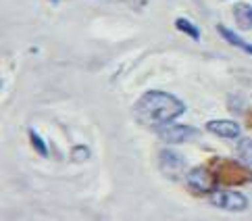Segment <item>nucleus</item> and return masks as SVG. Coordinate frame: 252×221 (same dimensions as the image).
<instances>
[{"label":"nucleus","mask_w":252,"mask_h":221,"mask_svg":"<svg viewBox=\"0 0 252 221\" xmlns=\"http://www.w3.org/2000/svg\"><path fill=\"white\" fill-rule=\"evenodd\" d=\"M175 28L179 32H184L186 36H190L192 40H200V30H198V25L192 23L190 19H186V17H177V19H175Z\"/></svg>","instance_id":"1a4fd4ad"},{"label":"nucleus","mask_w":252,"mask_h":221,"mask_svg":"<svg viewBox=\"0 0 252 221\" xmlns=\"http://www.w3.org/2000/svg\"><path fill=\"white\" fill-rule=\"evenodd\" d=\"M233 17H236L238 28L242 30H252V4L248 2H238L233 6Z\"/></svg>","instance_id":"0eeeda50"},{"label":"nucleus","mask_w":252,"mask_h":221,"mask_svg":"<svg viewBox=\"0 0 252 221\" xmlns=\"http://www.w3.org/2000/svg\"><path fill=\"white\" fill-rule=\"evenodd\" d=\"M55 2H57V0H55Z\"/></svg>","instance_id":"ddd939ff"},{"label":"nucleus","mask_w":252,"mask_h":221,"mask_svg":"<svg viewBox=\"0 0 252 221\" xmlns=\"http://www.w3.org/2000/svg\"><path fill=\"white\" fill-rule=\"evenodd\" d=\"M211 205L223 211H244L248 207V198L238 190H215L211 192Z\"/></svg>","instance_id":"f03ea898"},{"label":"nucleus","mask_w":252,"mask_h":221,"mask_svg":"<svg viewBox=\"0 0 252 221\" xmlns=\"http://www.w3.org/2000/svg\"><path fill=\"white\" fill-rule=\"evenodd\" d=\"M186 182L188 186L194 190V192H215V182H213V175L202 169V167H196V169H192L190 173L186 175Z\"/></svg>","instance_id":"20e7f679"},{"label":"nucleus","mask_w":252,"mask_h":221,"mask_svg":"<svg viewBox=\"0 0 252 221\" xmlns=\"http://www.w3.org/2000/svg\"><path fill=\"white\" fill-rule=\"evenodd\" d=\"M217 30H219L221 36H223L225 40H227V44H231V46H238V48H242L244 52H248V55H252V44H250V42H246L244 38H240L236 32L227 30V28H225V25H219Z\"/></svg>","instance_id":"6e6552de"},{"label":"nucleus","mask_w":252,"mask_h":221,"mask_svg":"<svg viewBox=\"0 0 252 221\" xmlns=\"http://www.w3.org/2000/svg\"><path fill=\"white\" fill-rule=\"evenodd\" d=\"M30 140H32V146L38 150L40 157H46V155H48V148H46V144H44V140L40 138V134H35L33 129L30 131Z\"/></svg>","instance_id":"9b49d317"},{"label":"nucleus","mask_w":252,"mask_h":221,"mask_svg":"<svg viewBox=\"0 0 252 221\" xmlns=\"http://www.w3.org/2000/svg\"><path fill=\"white\" fill-rule=\"evenodd\" d=\"M158 138L163 140L167 144H179V142H186V140H190L192 136L198 134L196 127H190V126H179V123H167V126H160L157 129Z\"/></svg>","instance_id":"7ed1b4c3"},{"label":"nucleus","mask_w":252,"mask_h":221,"mask_svg":"<svg viewBox=\"0 0 252 221\" xmlns=\"http://www.w3.org/2000/svg\"><path fill=\"white\" fill-rule=\"evenodd\" d=\"M206 129H209L211 134H215V136L227 138V140H236L242 134L240 126L236 121H231V119H213V121L206 123Z\"/></svg>","instance_id":"39448f33"},{"label":"nucleus","mask_w":252,"mask_h":221,"mask_svg":"<svg viewBox=\"0 0 252 221\" xmlns=\"http://www.w3.org/2000/svg\"><path fill=\"white\" fill-rule=\"evenodd\" d=\"M158 161H160V169H163L165 173L175 175V173H179L184 169V158L177 153H173V150H160Z\"/></svg>","instance_id":"423d86ee"},{"label":"nucleus","mask_w":252,"mask_h":221,"mask_svg":"<svg viewBox=\"0 0 252 221\" xmlns=\"http://www.w3.org/2000/svg\"><path fill=\"white\" fill-rule=\"evenodd\" d=\"M136 117L146 126H167L186 113V102L160 90H150L136 102Z\"/></svg>","instance_id":"f257e3e1"},{"label":"nucleus","mask_w":252,"mask_h":221,"mask_svg":"<svg viewBox=\"0 0 252 221\" xmlns=\"http://www.w3.org/2000/svg\"><path fill=\"white\" fill-rule=\"evenodd\" d=\"M238 153L246 163L252 165V140H240L238 142Z\"/></svg>","instance_id":"9d476101"},{"label":"nucleus","mask_w":252,"mask_h":221,"mask_svg":"<svg viewBox=\"0 0 252 221\" xmlns=\"http://www.w3.org/2000/svg\"><path fill=\"white\" fill-rule=\"evenodd\" d=\"M88 155H90V150H88V148H84V146H79V148H75V150H73L75 161H84V158H88Z\"/></svg>","instance_id":"f8f14e48"}]
</instances>
